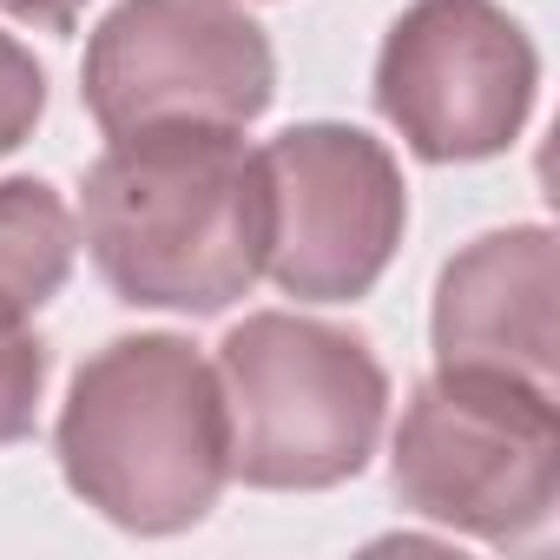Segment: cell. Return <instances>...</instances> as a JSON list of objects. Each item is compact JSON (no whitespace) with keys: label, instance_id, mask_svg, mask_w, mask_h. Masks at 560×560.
I'll use <instances>...</instances> for the list:
<instances>
[{"label":"cell","instance_id":"cell-1","mask_svg":"<svg viewBox=\"0 0 560 560\" xmlns=\"http://www.w3.org/2000/svg\"><path fill=\"white\" fill-rule=\"evenodd\" d=\"M73 224L119 304L218 317L264 277V165L244 126H145L86 165Z\"/></svg>","mask_w":560,"mask_h":560},{"label":"cell","instance_id":"cell-2","mask_svg":"<svg viewBox=\"0 0 560 560\" xmlns=\"http://www.w3.org/2000/svg\"><path fill=\"white\" fill-rule=\"evenodd\" d=\"M54 455L100 521L126 534L198 527L231 481V422L211 357L178 330L113 337L73 370Z\"/></svg>","mask_w":560,"mask_h":560},{"label":"cell","instance_id":"cell-3","mask_svg":"<svg viewBox=\"0 0 560 560\" xmlns=\"http://www.w3.org/2000/svg\"><path fill=\"white\" fill-rule=\"evenodd\" d=\"M231 422V481L264 494H317L370 468L389 422V370L357 330L250 311L218 343Z\"/></svg>","mask_w":560,"mask_h":560},{"label":"cell","instance_id":"cell-4","mask_svg":"<svg viewBox=\"0 0 560 560\" xmlns=\"http://www.w3.org/2000/svg\"><path fill=\"white\" fill-rule=\"evenodd\" d=\"M389 488L416 521H435L448 534L488 547L540 540L560 508L553 389L508 370L435 363V376L402 402Z\"/></svg>","mask_w":560,"mask_h":560},{"label":"cell","instance_id":"cell-5","mask_svg":"<svg viewBox=\"0 0 560 560\" xmlns=\"http://www.w3.org/2000/svg\"><path fill=\"white\" fill-rule=\"evenodd\" d=\"M264 165V277L298 304H357L409 231V185L383 139L337 119L284 126Z\"/></svg>","mask_w":560,"mask_h":560},{"label":"cell","instance_id":"cell-6","mask_svg":"<svg viewBox=\"0 0 560 560\" xmlns=\"http://www.w3.org/2000/svg\"><path fill=\"white\" fill-rule=\"evenodd\" d=\"M80 100L106 139L250 126L277 100V54L237 0H113L86 34Z\"/></svg>","mask_w":560,"mask_h":560},{"label":"cell","instance_id":"cell-7","mask_svg":"<svg viewBox=\"0 0 560 560\" xmlns=\"http://www.w3.org/2000/svg\"><path fill=\"white\" fill-rule=\"evenodd\" d=\"M540 93V54L501 0H409L376 54V113L429 165L501 159Z\"/></svg>","mask_w":560,"mask_h":560},{"label":"cell","instance_id":"cell-8","mask_svg":"<svg viewBox=\"0 0 560 560\" xmlns=\"http://www.w3.org/2000/svg\"><path fill=\"white\" fill-rule=\"evenodd\" d=\"M435 363L508 370L553 389L560 370V244L547 224H508L462 244L435 277Z\"/></svg>","mask_w":560,"mask_h":560},{"label":"cell","instance_id":"cell-9","mask_svg":"<svg viewBox=\"0 0 560 560\" xmlns=\"http://www.w3.org/2000/svg\"><path fill=\"white\" fill-rule=\"evenodd\" d=\"M80 224L47 178H0V291L40 311L67 291Z\"/></svg>","mask_w":560,"mask_h":560},{"label":"cell","instance_id":"cell-10","mask_svg":"<svg viewBox=\"0 0 560 560\" xmlns=\"http://www.w3.org/2000/svg\"><path fill=\"white\" fill-rule=\"evenodd\" d=\"M47 389V343L34 337V311L0 291V448L34 435Z\"/></svg>","mask_w":560,"mask_h":560},{"label":"cell","instance_id":"cell-11","mask_svg":"<svg viewBox=\"0 0 560 560\" xmlns=\"http://www.w3.org/2000/svg\"><path fill=\"white\" fill-rule=\"evenodd\" d=\"M47 113V67L0 27V159L21 152Z\"/></svg>","mask_w":560,"mask_h":560},{"label":"cell","instance_id":"cell-12","mask_svg":"<svg viewBox=\"0 0 560 560\" xmlns=\"http://www.w3.org/2000/svg\"><path fill=\"white\" fill-rule=\"evenodd\" d=\"M0 14L21 21V27H40V34H73L86 0H0Z\"/></svg>","mask_w":560,"mask_h":560}]
</instances>
